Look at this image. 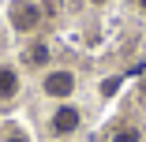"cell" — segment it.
I'll list each match as a JSON object with an SVG mask.
<instances>
[{
    "label": "cell",
    "instance_id": "cell-2",
    "mask_svg": "<svg viewBox=\"0 0 146 142\" xmlns=\"http://www.w3.org/2000/svg\"><path fill=\"white\" fill-rule=\"evenodd\" d=\"M75 127H79V112H75L71 105L56 108V116H52V131H56V135H71Z\"/></svg>",
    "mask_w": 146,
    "mask_h": 142
},
{
    "label": "cell",
    "instance_id": "cell-6",
    "mask_svg": "<svg viewBox=\"0 0 146 142\" xmlns=\"http://www.w3.org/2000/svg\"><path fill=\"white\" fill-rule=\"evenodd\" d=\"M112 142H142V138H139V131H116Z\"/></svg>",
    "mask_w": 146,
    "mask_h": 142
},
{
    "label": "cell",
    "instance_id": "cell-1",
    "mask_svg": "<svg viewBox=\"0 0 146 142\" xmlns=\"http://www.w3.org/2000/svg\"><path fill=\"white\" fill-rule=\"evenodd\" d=\"M71 86H75V79H71L68 71H52V75L45 79V94H49V97H68Z\"/></svg>",
    "mask_w": 146,
    "mask_h": 142
},
{
    "label": "cell",
    "instance_id": "cell-5",
    "mask_svg": "<svg viewBox=\"0 0 146 142\" xmlns=\"http://www.w3.org/2000/svg\"><path fill=\"white\" fill-rule=\"evenodd\" d=\"M45 60H49V49H45V45H38V49L30 52V64H45Z\"/></svg>",
    "mask_w": 146,
    "mask_h": 142
},
{
    "label": "cell",
    "instance_id": "cell-3",
    "mask_svg": "<svg viewBox=\"0 0 146 142\" xmlns=\"http://www.w3.org/2000/svg\"><path fill=\"white\" fill-rule=\"evenodd\" d=\"M11 22L19 26V30H34L38 26V8L34 4H15L11 8Z\"/></svg>",
    "mask_w": 146,
    "mask_h": 142
},
{
    "label": "cell",
    "instance_id": "cell-8",
    "mask_svg": "<svg viewBox=\"0 0 146 142\" xmlns=\"http://www.w3.org/2000/svg\"><path fill=\"white\" fill-rule=\"evenodd\" d=\"M8 142H26V138H23V135H15V138H8Z\"/></svg>",
    "mask_w": 146,
    "mask_h": 142
},
{
    "label": "cell",
    "instance_id": "cell-9",
    "mask_svg": "<svg viewBox=\"0 0 146 142\" xmlns=\"http://www.w3.org/2000/svg\"><path fill=\"white\" fill-rule=\"evenodd\" d=\"M139 4H142V11H146V0H139Z\"/></svg>",
    "mask_w": 146,
    "mask_h": 142
},
{
    "label": "cell",
    "instance_id": "cell-4",
    "mask_svg": "<svg viewBox=\"0 0 146 142\" xmlns=\"http://www.w3.org/2000/svg\"><path fill=\"white\" fill-rule=\"evenodd\" d=\"M19 90V79H15V71L11 67H0V97H11Z\"/></svg>",
    "mask_w": 146,
    "mask_h": 142
},
{
    "label": "cell",
    "instance_id": "cell-7",
    "mask_svg": "<svg viewBox=\"0 0 146 142\" xmlns=\"http://www.w3.org/2000/svg\"><path fill=\"white\" fill-rule=\"evenodd\" d=\"M116 86H120V79H105L101 82V94H116Z\"/></svg>",
    "mask_w": 146,
    "mask_h": 142
}]
</instances>
